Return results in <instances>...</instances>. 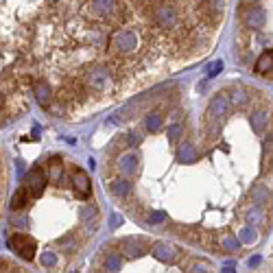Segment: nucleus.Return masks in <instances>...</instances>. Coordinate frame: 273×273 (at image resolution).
Masks as SVG:
<instances>
[{
    "label": "nucleus",
    "instance_id": "1",
    "mask_svg": "<svg viewBox=\"0 0 273 273\" xmlns=\"http://www.w3.org/2000/svg\"><path fill=\"white\" fill-rule=\"evenodd\" d=\"M112 70L107 66H92L83 72V83L92 92H107L112 88Z\"/></svg>",
    "mask_w": 273,
    "mask_h": 273
},
{
    "label": "nucleus",
    "instance_id": "2",
    "mask_svg": "<svg viewBox=\"0 0 273 273\" xmlns=\"http://www.w3.org/2000/svg\"><path fill=\"white\" fill-rule=\"evenodd\" d=\"M151 18L158 26L162 29L171 31L180 24V11H177L173 4H166V2H155L151 7Z\"/></svg>",
    "mask_w": 273,
    "mask_h": 273
},
{
    "label": "nucleus",
    "instance_id": "3",
    "mask_svg": "<svg viewBox=\"0 0 273 273\" xmlns=\"http://www.w3.org/2000/svg\"><path fill=\"white\" fill-rule=\"evenodd\" d=\"M7 247L13 249V251L20 258H24V260H33V258H35V251H37V243L24 232L11 234V236L7 238Z\"/></svg>",
    "mask_w": 273,
    "mask_h": 273
},
{
    "label": "nucleus",
    "instance_id": "4",
    "mask_svg": "<svg viewBox=\"0 0 273 273\" xmlns=\"http://www.w3.org/2000/svg\"><path fill=\"white\" fill-rule=\"evenodd\" d=\"M112 48L118 55H129L138 48V35L131 29H118L112 35Z\"/></svg>",
    "mask_w": 273,
    "mask_h": 273
},
{
    "label": "nucleus",
    "instance_id": "5",
    "mask_svg": "<svg viewBox=\"0 0 273 273\" xmlns=\"http://www.w3.org/2000/svg\"><path fill=\"white\" fill-rule=\"evenodd\" d=\"M229 98L225 96V94H216V96L210 101V105H208V116L205 118L208 120H221L223 116H228V112H229Z\"/></svg>",
    "mask_w": 273,
    "mask_h": 273
},
{
    "label": "nucleus",
    "instance_id": "6",
    "mask_svg": "<svg viewBox=\"0 0 273 273\" xmlns=\"http://www.w3.org/2000/svg\"><path fill=\"white\" fill-rule=\"evenodd\" d=\"M26 188H29L33 199H40L42 192H44V188H46V173L42 171V168H33V171H29V175H26Z\"/></svg>",
    "mask_w": 273,
    "mask_h": 273
},
{
    "label": "nucleus",
    "instance_id": "7",
    "mask_svg": "<svg viewBox=\"0 0 273 273\" xmlns=\"http://www.w3.org/2000/svg\"><path fill=\"white\" fill-rule=\"evenodd\" d=\"M201 11H204V16L210 22H219L225 11V0H204L201 2Z\"/></svg>",
    "mask_w": 273,
    "mask_h": 273
},
{
    "label": "nucleus",
    "instance_id": "8",
    "mask_svg": "<svg viewBox=\"0 0 273 273\" xmlns=\"http://www.w3.org/2000/svg\"><path fill=\"white\" fill-rule=\"evenodd\" d=\"M267 22V13L262 7H258V4H253V7H249L247 11H245V24L249 26V29H262Z\"/></svg>",
    "mask_w": 273,
    "mask_h": 273
},
{
    "label": "nucleus",
    "instance_id": "9",
    "mask_svg": "<svg viewBox=\"0 0 273 273\" xmlns=\"http://www.w3.org/2000/svg\"><path fill=\"white\" fill-rule=\"evenodd\" d=\"M72 183H74V190H77L83 199H88V197H90L92 182H90V177L81 171V168H74V171H72Z\"/></svg>",
    "mask_w": 273,
    "mask_h": 273
},
{
    "label": "nucleus",
    "instance_id": "10",
    "mask_svg": "<svg viewBox=\"0 0 273 273\" xmlns=\"http://www.w3.org/2000/svg\"><path fill=\"white\" fill-rule=\"evenodd\" d=\"M118 171L122 175H134L138 171V153L136 151H127L118 158Z\"/></svg>",
    "mask_w": 273,
    "mask_h": 273
},
{
    "label": "nucleus",
    "instance_id": "11",
    "mask_svg": "<svg viewBox=\"0 0 273 273\" xmlns=\"http://www.w3.org/2000/svg\"><path fill=\"white\" fill-rule=\"evenodd\" d=\"M33 92H35V98H37V103H40V105L48 107L50 103H53V90H50L48 81H35Z\"/></svg>",
    "mask_w": 273,
    "mask_h": 273
},
{
    "label": "nucleus",
    "instance_id": "12",
    "mask_svg": "<svg viewBox=\"0 0 273 273\" xmlns=\"http://www.w3.org/2000/svg\"><path fill=\"white\" fill-rule=\"evenodd\" d=\"M118 247H120V251L125 253L127 258H136V256H140V253L144 251V243L138 241V238H122Z\"/></svg>",
    "mask_w": 273,
    "mask_h": 273
},
{
    "label": "nucleus",
    "instance_id": "13",
    "mask_svg": "<svg viewBox=\"0 0 273 273\" xmlns=\"http://www.w3.org/2000/svg\"><path fill=\"white\" fill-rule=\"evenodd\" d=\"M90 7L96 16L110 18L116 11V0H90Z\"/></svg>",
    "mask_w": 273,
    "mask_h": 273
},
{
    "label": "nucleus",
    "instance_id": "14",
    "mask_svg": "<svg viewBox=\"0 0 273 273\" xmlns=\"http://www.w3.org/2000/svg\"><path fill=\"white\" fill-rule=\"evenodd\" d=\"M153 256L158 258V260H162V262H171V260H175L177 251H175V247H173V245H168V243H158V245L153 247Z\"/></svg>",
    "mask_w": 273,
    "mask_h": 273
},
{
    "label": "nucleus",
    "instance_id": "15",
    "mask_svg": "<svg viewBox=\"0 0 273 273\" xmlns=\"http://www.w3.org/2000/svg\"><path fill=\"white\" fill-rule=\"evenodd\" d=\"M110 192L114 197H118V199H125L131 192V182L129 180H114L110 183Z\"/></svg>",
    "mask_w": 273,
    "mask_h": 273
},
{
    "label": "nucleus",
    "instance_id": "16",
    "mask_svg": "<svg viewBox=\"0 0 273 273\" xmlns=\"http://www.w3.org/2000/svg\"><path fill=\"white\" fill-rule=\"evenodd\" d=\"M177 159H180L182 164H192L197 159V149L192 147L190 142L180 144V149H177Z\"/></svg>",
    "mask_w": 273,
    "mask_h": 273
},
{
    "label": "nucleus",
    "instance_id": "17",
    "mask_svg": "<svg viewBox=\"0 0 273 273\" xmlns=\"http://www.w3.org/2000/svg\"><path fill=\"white\" fill-rule=\"evenodd\" d=\"M267 125H269V114H267L265 110L251 112V127L258 131V134H260V131H265Z\"/></svg>",
    "mask_w": 273,
    "mask_h": 273
},
{
    "label": "nucleus",
    "instance_id": "18",
    "mask_svg": "<svg viewBox=\"0 0 273 273\" xmlns=\"http://www.w3.org/2000/svg\"><path fill=\"white\" fill-rule=\"evenodd\" d=\"M29 197H31V192H29V188L26 186L18 188V192L13 195V199H11V210H22L26 204H29Z\"/></svg>",
    "mask_w": 273,
    "mask_h": 273
},
{
    "label": "nucleus",
    "instance_id": "19",
    "mask_svg": "<svg viewBox=\"0 0 273 273\" xmlns=\"http://www.w3.org/2000/svg\"><path fill=\"white\" fill-rule=\"evenodd\" d=\"M164 127V118L158 114V112H151V114L144 116V129L155 134V131H159Z\"/></svg>",
    "mask_w": 273,
    "mask_h": 273
},
{
    "label": "nucleus",
    "instance_id": "20",
    "mask_svg": "<svg viewBox=\"0 0 273 273\" xmlns=\"http://www.w3.org/2000/svg\"><path fill=\"white\" fill-rule=\"evenodd\" d=\"M238 247H241L238 236H234V234H223V236H221V249H223L225 253H234Z\"/></svg>",
    "mask_w": 273,
    "mask_h": 273
},
{
    "label": "nucleus",
    "instance_id": "21",
    "mask_svg": "<svg viewBox=\"0 0 273 273\" xmlns=\"http://www.w3.org/2000/svg\"><path fill=\"white\" fill-rule=\"evenodd\" d=\"M256 72L258 74H269L271 72V50H265V53L258 57V61H256Z\"/></svg>",
    "mask_w": 273,
    "mask_h": 273
},
{
    "label": "nucleus",
    "instance_id": "22",
    "mask_svg": "<svg viewBox=\"0 0 273 273\" xmlns=\"http://www.w3.org/2000/svg\"><path fill=\"white\" fill-rule=\"evenodd\" d=\"M120 267H122V258L118 256V253H116V251L107 253V258H105V269H107V271H120Z\"/></svg>",
    "mask_w": 273,
    "mask_h": 273
},
{
    "label": "nucleus",
    "instance_id": "23",
    "mask_svg": "<svg viewBox=\"0 0 273 273\" xmlns=\"http://www.w3.org/2000/svg\"><path fill=\"white\" fill-rule=\"evenodd\" d=\"M247 101H249V96H247L245 90H234L232 96H229V105H236V107L247 105Z\"/></svg>",
    "mask_w": 273,
    "mask_h": 273
},
{
    "label": "nucleus",
    "instance_id": "24",
    "mask_svg": "<svg viewBox=\"0 0 273 273\" xmlns=\"http://www.w3.org/2000/svg\"><path fill=\"white\" fill-rule=\"evenodd\" d=\"M40 262H42V267H44V269H53V267L59 262V258H57V253H55V251H44V253H42V260Z\"/></svg>",
    "mask_w": 273,
    "mask_h": 273
},
{
    "label": "nucleus",
    "instance_id": "25",
    "mask_svg": "<svg viewBox=\"0 0 273 273\" xmlns=\"http://www.w3.org/2000/svg\"><path fill=\"white\" fill-rule=\"evenodd\" d=\"M182 138V125H171L168 127V140H171V142H177V140Z\"/></svg>",
    "mask_w": 273,
    "mask_h": 273
},
{
    "label": "nucleus",
    "instance_id": "26",
    "mask_svg": "<svg viewBox=\"0 0 273 273\" xmlns=\"http://www.w3.org/2000/svg\"><path fill=\"white\" fill-rule=\"evenodd\" d=\"M81 219H83V221L96 219V205H86V208L81 210Z\"/></svg>",
    "mask_w": 273,
    "mask_h": 273
},
{
    "label": "nucleus",
    "instance_id": "27",
    "mask_svg": "<svg viewBox=\"0 0 273 273\" xmlns=\"http://www.w3.org/2000/svg\"><path fill=\"white\" fill-rule=\"evenodd\" d=\"M241 243H249V241H256V232H253L251 228H245L241 232V238H238Z\"/></svg>",
    "mask_w": 273,
    "mask_h": 273
},
{
    "label": "nucleus",
    "instance_id": "28",
    "mask_svg": "<svg viewBox=\"0 0 273 273\" xmlns=\"http://www.w3.org/2000/svg\"><path fill=\"white\" fill-rule=\"evenodd\" d=\"M164 219H166V212H151V216H147V221L149 223H153V225L162 223Z\"/></svg>",
    "mask_w": 273,
    "mask_h": 273
},
{
    "label": "nucleus",
    "instance_id": "29",
    "mask_svg": "<svg viewBox=\"0 0 273 273\" xmlns=\"http://www.w3.org/2000/svg\"><path fill=\"white\" fill-rule=\"evenodd\" d=\"M223 70V61H216V64H212L208 68V79H212V77H216V74Z\"/></svg>",
    "mask_w": 273,
    "mask_h": 273
},
{
    "label": "nucleus",
    "instance_id": "30",
    "mask_svg": "<svg viewBox=\"0 0 273 273\" xmlns=\"http://www.w3.org/2000/svg\"><path fill=\"white\" fill-rule=\"evenodd\" d=\"M140 140H142V136H140V134H134V131H129V134H127V142H129V147L140 144Z\"/></svg>",
    "mask_w": 273,
    "mask_h": 273
},
{
    "label": "nucleus",
    "instance_id": "31",
    "mask_svg": "<svg viewBox=\"0 0 273 273\" xmlns=\"http://www.w3.org/2000/svg\"><path fill=\"white\" fill-rule=\"evenodd\" d=\"M122 223V219L118 214H112V219H110V228H118V225Z\"/></svg>",
    "mask_w": 273,
    "mask_h": 273
},
{
    "label": "nucleus",
    "instance_id": "32",
    "mask_svg": "<svg viewBox=\"0 0 273 273\" xmlns=\"http://www.w3.org/2000/svg\"><path fill=\"white\" fill-rule=\"evenodd\" d=\"M11 223L13 225H20V228H26V219H20V216H13Z\"/></svg>",
    "mask_w": 273,
    "mask_h": 273
},
{
    "label": "nucleus",
    "instance_id": "33",
    "mask_svg": "<svg viewBox=\"0 0 273 273\" xmlns=\"http://www.w3.org/2000/svg\"><path fill=\"white\" fill-rule=\"evenodd\" d=\"M190 271H205V267H204V265H195Z\"/></svg>",
    "mask_w": 273,
    "mask_h": 273
}]
</instances>
